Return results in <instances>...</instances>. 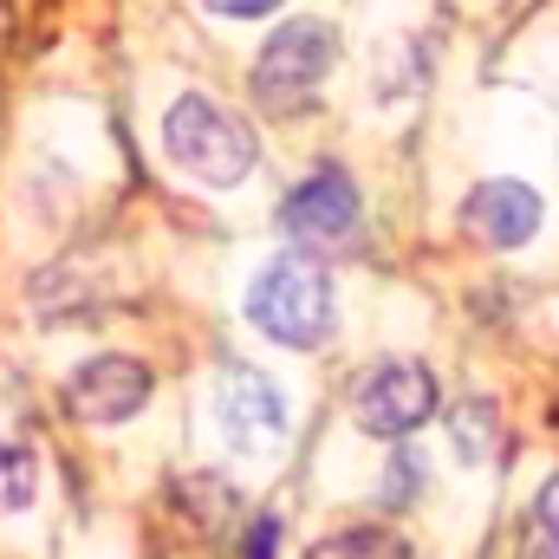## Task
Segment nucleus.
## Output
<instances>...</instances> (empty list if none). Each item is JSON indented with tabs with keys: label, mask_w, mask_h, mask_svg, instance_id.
<instances>
[{
	"label": "nucleus",
	"mask_w": 559,
	"mask_h": 559,
	"mask_svg": "<svg viewBox=\"0 0 559 559\" xmlns=\"http://www.w3.org/2000/svg\"><path fill=\"white\" fill-rule=\"evenodd\" d=\"M33 495H39L33 449H20V442H0V514H20V508H33Z\"/></svg>",
	"instance_id": "nucleus-11"
},
{
	"label": "nucleus",
	"mask_w": 559,
	"mask_h": 559,
	"mask_svg": "<svg viewBox=\"0 0 559 559\" xmlns=\"http://www.w3.org/2000/svg\"><path fill=\"white\" fill-rule=\"evenodd\" d=\"M306 559H417V554H411V540L391 534V527H345V534L319 540Z\"/></svg>",
	"instance_id": "nucleus-9"
},
{
	"label": "nucleus",
	"mask_w": 559,
	"mask_h": 559,
	"mask_svg": "<svg viewBox=\"0 0 559 559\" xmlns=\"http://www.w3.org/2000/svg\"><path fill=\"white\" fill-rule=\"evenodd\" d=\"M417 495H423V455H417V449H397V455H391V468H384L378 501H384V508H411Z\"/></svg>",
	"instance_id": "nucleus-12"
},
{
	"label": "nucleus",
	"mask_w": 559,
	"mask_h": 559,
	"mask_svg": "<svg viewBox=\"0 0 559 559\" xmlns=\"http://www.w3.org/2000/svg\"><path fill=\"white\" fill-rule=\"evenodd\" d=\"M527 559H559V540H554V534H547V540H540V547H534V554H527Z\"/></svg>",
	"instance_id": "nucleus-16"
},
{
	"label": "nucleus",
	"mask_w": 559,
	"mask_h": 559,
	"mask_svg": "<svg viewBox=\"0 0 559 559\" xmlns=\"http://www.w3.org/2000/svg\"><path fill=\"white\" fill-rule=\"evenodd\" d=\"M274 547H280V521H274V514H261V521L248 527V547H241V559H274Z\"/></svg>",
	"instance_id": "nucleus-13"
},
{
	"label": "nucleus",
	"mask_w": 559,
	"mask_h": 559,
	"mask_svg": "<svg viewBox=\"0 0 559 559\" xmlns=\"http://www.w3.org/2000/svg\"><path fill=\"white\" fill-rule=\"evenodd\" d=\"M429 417H436V378H429V365H417V358H384V365H371V371L358 378V391H352V423H358L365 436L404 442V436H417Z\"/></svg>",
	"instance_id": "nucleus-5"
},
{
	"label": "nucleus",
	"mask_w": 559,
	"mask_h": 559,
	"mask_svg": "<svg viewBox=\"0 0 559 559\" xmlns=\"http://www.w3.org/2000/svg\"><path fill=\"white\" fill-rule=\"evenodd\" d=\"M215 423H222V436H228L235 455H274L280 442H286V423L293 417H286V391L267 371L235 365L222 378V391H215Z\"/></svg>",
	"instance_id": "nucleus-6"
},
{
	"label": "nucleus",
	"mask_w": 559,
	"mask_h": 559,
	"mask_svg": "<svg viewBox=\"0 0 559 559\" xmlns=\"http://www.w3.org/2000/svg\"><path fill=\"white\" fill-rule=\"evenodd\" d=\"M332 66H338V33L325 20H286L274 39L261 46V59L248 72V92H254V105L267 118H286V111H299L325 85Z\"/></svg>",
	"instance_id": "nucleus-3"
},
{
	"label": "nucleus",
	"mask_w": 559,
	"mask_h": 559,
	"mask_svg": "<svg viewBox=\"0 0 559 559\" xmlns=\"http://www.w3.org/2000/svg\"><path fill=\"white\" fill-rule=\"evenodd\" d=\"M540 222H547V202H540V189L521 182V176H488V182H475L468 202H462V228H468L481 248H495V254L527 248V241L540 235Z\"/></svg>",
	"instance_id": "nucleus-7"
},
{
	"label": "nucleus",
	"mask_w": 559,
	"mask_h": 559,
	"mask_svg": "<svg viewBox=\"0 0 559 559\" xmlns=\"http://www.w3.org/2000/svg\"><path fill=\"white\" fill-rule=\"evenodd\" d=\"M150 391H156L150 365L124 358V352H105V358H85L72 371L66 404H72V417H85V423H131L150 404Z\"/></svg>",
	"instance_id": "nucleus-8"
},
{
	"label": "nucleus",
	"mask_w": 559,
	"mask_h": 559,
	"mask_svg": "<svg viewBox=\"0 0 559 559\" xmlns=\"http://www.w3.org/2000/svg\"><path fill=\"white\" fill-rule=\"evenodd\" d=\"M163 150H169L176 169H189V176L209 182V189H235V182L254 169V138H248V124L228 118V111H222L215 98H202V92H182V98L169 105V118H163Z\"/></svg>",
	"instance_id": "nucleus-2"
},
{
	"label": "nucleus",
	"mask_w": 559,
	"mask_h": 559,
	"mask_svg": "<svg viewBox=\"0 0 559 559\" xmlns=\"http://www.w3.org/2000/svg\"><path fill=\"white\" fill-rule=\"evenodd\" d=\"M534 521H540V534H554L559 540V468L547 475V488L534 495Z\"/></svg>",
	"instance_id": "nucleus-14"
},
{
	"label": "nucleus",
	"mask_w": 559,
	"mask_h": 559,
	"mask_svg": "<svg viewBox=\"0 0 559 559\" xmlns=\"http://www.w3.org/2000/svg\"><path fill=\"white\" fill-rule=\"evenodd\" d=\"M495 404L488 397H468V404H455L449 411V442H455V455L462 462H488V449H495Z\"/></svg>",
	"instance_id": "nucleus-10"
},
{
	"label": "nucleus",
	"mask_w": 559,
	"mask_h": 559,
	"mask_svg": "<svg viewBox=\"0 0 559 559\" xmlns=\"http://www.w3.org/2000/svg\"><path fill=\"white\" fill-rule=\"evenodd\" d=\"M202 7H215L222 20H261V13H274L286 0H202Z\"/></svg>",
	"instance_id": "nucleus-15"
},
{
	"label": "nucleus",
	"mask_w": 559,
	"mask_h": 559,
	"mask_svg": "<svg viewBox=\"0 0 559 559\" xmlns=\"http://www.w3.org/2000/svg\"><path fill=\"white\" fill-rule=\"evenodd\" d=\"M358 228H365V195L338 163H319L280 202V235L299 254H345L358 241Z\"/></svg>",
	"instance_id": "nucleus-4"
},
{
	"label": "nucleus",
	"mask_w": 559,
	"mask_h": 559,
	"mask_svg": "<svg viewBox=\"0 0 559 559\" xmlns=\"http://www.w3.org/2000/svg\"><path fill=\"white\" fill-rule=\"evenodd\" d=\"M332 319H338L332 280H325V267L312 254H299V248L267 261L254 274V286H248V325L267 332L286 352H319L332 338Z\"/></svg>",
	"instance_id": "nucleus-1"
}]
</instances>
